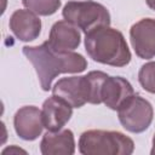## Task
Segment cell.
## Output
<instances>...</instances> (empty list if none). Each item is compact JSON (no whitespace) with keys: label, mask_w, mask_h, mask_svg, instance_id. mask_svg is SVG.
Wrapping results in <instances>:
<instances>
[{"label":"cell","mask_w":155,"mask_h":155,"mask_svg":"<svg viewBox=\"0 0 155 155\" xmlns=\"http://www.w3.org/2000/svg\"><path fill=\"white\" fill-rule=\"evenodd\" d=\"M22 52L33 64L44 91L51 90L52 81L59 74L81 73L87 68V61L82 54L57 50L48 41L39 46H24Z\"/></svg>","instance_id":"cell-1"},{"label":"cell","mask_w":155,"mask_h":155,"mask_svg":"<svg viewBox=\"0 0 155 155\" xmlns=\"http://www.w3.org/2000/svg\"><path fill=\"white\" fill-rule=\"evenodd\" d=\"M85 50L94 62L125 67L131 62V51L122 33L109 25L85 34Z\"/></svg>","instance_id":"cell-2"},{"label":"cell","mask_w":155,"mask_h":155,"mask_svg":"<svg viewBox=\"0 0 155 155\" xmlns=\"http://www.w3.org/2000/svg\"><path fill=\"white\" fill-rule=\"evenodd\" d=\"M78 145L82 155H131L134 150L133 140L119 131H85Z\"/></svg>","instance_id":"cell-3"},{"label":"cell","mask_w":155,"mask_h":155,"mask_svg":"<svg viewBox=\"0 0 155 155\" xmlns=\"http://www.w3.org/2000/svg\"><path fill=\"white\" fill-rule=\"evenodd\" d=\"M62 16L85 34L99 27L110 25V13L108 8L92 0L68 1L62 10Z\"/></svg>","instance_id":"cell-4"},{"label":"cell","mask_w":155,"mask_h":155,"mask_svg":"<svg viewBox=\"0 0 155 155\" xmlns=\"http://www.w3.org/2000/svg\"><path fill=\"white\" fill-rule=\"evenodd\" d=\"M119 121L131 133H142L150 126L154 109L149 101L139 94H132L117 109Z\"/></svg>","instance_id":"cell-5"},{"label":"cell","mask_w":155,"mask_h":155,"mask_svg":"<svg viewBox=\"0 0 155 155\" xmlns=\"http://www.w3.org/2000/svg\"><path fill=\"white\" fill-rule=\"evenodd\" d=\"M52 94L64 99L73 108H81L92 102V84L88 75L62 78L52 87Z\"/></svg>","instance_id":"cell-6"},{"label":"cell","mask_w":155,"mask_h":155,"mask_svg":"<svg viewBox=\"0 0 155 155\" xmlns=\"http://www.w3.org/2000/svg\"><path fill=\"white\" fill-rule=\"evenodd\" d=\"M130 40L136 54L142 59L155 57V19L143 18L130 29Z\"/></svg>","instance_id":"cell-7"},{"label":"cell","mask_w":155,"mask_h":155,"mask_svg":"<svg viewBox=\"0 0 155 155\" xmlns=\"http://www.w3.org/2000/svg\"><path fill=\"white\" fill-rule=\"evenodd\" d=\"M13 126L17 136L24 140H35L44 128L42 113L34 105L19 108L13 116Z\"/></svg>","instance_id":"cell-8"},{"label":"cell","mask_w":155,"mask_h":155,"mask_svg":"<svg viewBox=\"0 0 155 155\" xmlns=\"http://www.w3.org/2000/svg\"><path fill=\"white\" fill-rule=\"evenodd\" d=\"M13 35L24 42L35 40L41 31V19L30 10H16L8 21Z\"/></svg>","instance_id":"cell-9"},{"label":"cell","mask_w":155,"mask_h":155,"mask_svg":"<svg viewBox=\"0 0 155 155\" xmlns=\"http://www.w3.org/2000/svg\"><path fill=\"white\" fill-rule=\"evenodd\" d=\"M41 113L44 127L47 128V131H59L70 120L73 107L64 99L52 94V97L44 102Z\"/></svg>","instance_id":"cell-10"},{"label":"cell","mask_w":155,"mask_h":155,"mask_svg":"<svg viewBox=\"0 0 155 155\" xmlns=\"http://www.w3.org/2000/svg\"><path fill=\"white\" fill-rule=\"evenodd\" d=\"M132 94H134L132 85L121 76L108 75L101 90L102 103H104L111 110H117L120 105Z\"/></svg>","instance_id":"cell-11"},{"label":"cell","mask_w":155,"mask_h":155,"mask_svg":"<svg viewBox=\"0 0 155 155\" xmlns=\"http://www.w3.org/2000/svg\"><path fill=\"white\" fill-rule=\"evenodd\" d=\"M40 151L42 155H73L75 153L74 133L68 128L47 131L40 142Z\"/></svg>","instance_id":"cell-12"},{"label":"cell","mask_w":155,"mask_h":155,"mask_svg":"<svg viewBox=\"0 0 155 155\" xmlns=\"http://www.w3.org/2000/svg\"><path fill=\"white\" fill-rule=\"evenodd\" d=\"M48 44L61 51H74L79 47L81 42V34L79 28L68 21H58L56 22L48 36Z\"/></svg>","instance_id":"cell-13"},{"label":"cell","mask_w":155,"mask_h":155,"mask_svg":"<svg viewBox=\"0 0 155 155\" xmlns=\"http://www.w3.org/2000/svg\"><path fill=\"white\" fill-rule=\"evenodd\" d=\"M22 4L38 16H51L61 7V0H22Z\"/></svg>","instance_id":"cell-14"},{"label":"cell","mask_w":155,"mask_h":155,"mask_svg":"<svg viewBox=\"0 0 155 155\" xmlns=\"http://www.w3.org/2000/svg\"><path fill=\"white\" fill-rule=\"evenodd\" d=\"M140 86L149 93L155 94V61L143 64L138 71Z\"/></svg>","instance_id":"cell-15"},{"label":"cell","mask_w":155,"mask_h":155,"mask_svg":"<svg viewBox=\"0 0 155 155\" xmlns=\"http://www.w3.org/2000/svg\"><path fill=\"white\" fill-rule=\"evenodd\" d=\"M19 153H23V154H27V151L25 150H23V149H21V148H18V147H16V145H11V147H7V148H5L4 150H2V155H6V154H19Z\"/></svg>","instance_id":"cell-16"},{"label":"cell","mask_w":155,"mask_h":155,"mask_svg":"<svg viewBox=\"0 0 155 155\" xmlns=\"http://www.w3.org/2000/svg\"><path fill=\"white\" fill-rule=\"evenodd\" d=\"M145 2H147V5H148L151 10L155 11V0H145Z\"/></svg>","instance_id":"cell-17"},{"label":"cell","mask_w":155,"mask_h":155,"mask_svg":"<svg viewBox=\"0 0 155 155\" xmlns=\"http://www.w3.org/2000/svg\"><path fill=\"white\" fill-rule=\"evenodd\" d=\"M150 154L151 155H155V133H154V137H153V148L150 150Z\"/></svg>","instance_id":"cell-18"}]
</instances>
